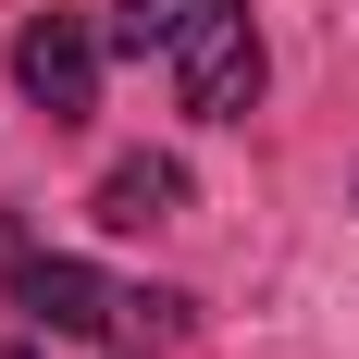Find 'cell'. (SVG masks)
<instances>
[{
    "mask_svg": "<svg viewBox=\"0 0 359 359\" xmlns=\"http://www.w3.org/2000/svg\"><path fill=\"white\" fill-rule=\"evenodd\" d=\"M186 334V297L174 285H124V323H111V347H174Z\"/></svg>",
    "mask_w": 359,
    "mask_h": 359,
    "instance_id": "cell-6",
    "label": "cell"
},
{
    "mask_svg": "<svg viewBox=\"0 0 359 359\" xmlns=\"http://www.w3.org/2000/svg\"><path fill=\"white\" fill-rule=\"evenodd\" d=\"M161 62H174V100L198 111V124H248L260 74H273V62H260V25L236 13V0H211V13H198V25H186Z\"/></svg>",
    "mask_w": 359,
    "mask_h": 359,
    "instance_id": "cell-1",
    "label": "cell"
},
{
    "mask_svg": "<svg viewBox=\"0 0 359 359\" xmlns=\"http://www.w3.org/2000/svg\"><path fill=\"white\" fill-rule=\"evenodd\" d=\"M13 297H25L50 334H100V347H111V323H124V285H100L87 260H13Z\"/></svg>",
    "mask_w": 359,
    "mask_h": 359,
    "instance_id": "cell-3",
    "label": "cell"
},
{
    "mask_svg": "<svg viewBox=\"0 0 359 359\" xmlns=\"http://www.w3.org/2000/svg\"><path fill=\"white\" fill-rule=\"evenodd\" d=\"M0 359H37V347H25V334H13V347H0Z\"/></svg>",
    "mask_w": 359,
    "mask_h": 359,
    "instance_id": "cell-7",
    "label": "cell"
},
{
    "mask_svg": "<svg viewBox=\"0 0 359 359\" xmlns=\"http://www.w3.org/2000/svg\"><path fill=\"white\" fill-rule=\"evenodd\" d=\"M198 13H211V0H111V37H124V50H174Z\"/></svg>",
    "mask_w": 359,
    "mask_h": 359,
    "instance_id": "cell-5",
    "label": "cell"
},
{
    "mask_svg": "<svg viewBox=\"0 0 359 359\" xmlns=\"http://www.w3.org/2000/svg\"><path fill=\"white\" fill-rule=\"evenodd\" d=\"M13 87H25L50 124H87V111H100V25H87V13H37V25L13 37Z\"/></svg>",
    "mask_w": 359,
    "mask_h": 359,
    "instance_id": "cell-2",
    "label": "cell"
},
{
    "mask_svg": "<svg viewBox=\"0 0 359 359\" xmlns=\"http://www.w3.org/2000/svg\"><path fill=\"white\" fill-rule=\"evenodd\" d=\"M174 211H186V161H161V149H137V161L100 174V223L111 236H161Z\"/></svg>",
    "mask_w": 359,
    "mask_h": 359,
    "instance_id": "cell-4",
    "label": "cell"
}]
</instances>
